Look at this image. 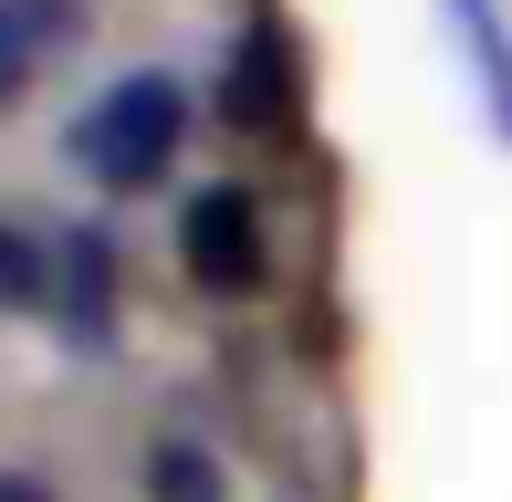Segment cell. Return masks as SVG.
Instances as JSON below:
<instances>
[{
	"instance_id": "cell-1",
	"label": "cell",
	"mask_w": 512,
	"mask_h": 502,
	"mask_svg": "<svg viewBox=\"0 0 512 502\" xmlns=\"http://www.w3.org/2000/svg\"><path fill=\"white\" fill-rule=\"evenodd\" d=\"M178 136H189V95L168 74H126L74 116V168H95L105 189H147L178 157Z\"/></svg>"
},
{
	"instance_id": "cell-2",
	"label": "cell",
	"mask_w": 512,
	"mask_h": 502,
	"mask_svg": "<svg viewBox=\"0 0 512 502\" xmlns=\"http://www.w3.org/2000/svg\"><path fill=\"white\" fill-rule=\"evenodd\" d=\"M178 251H189V283L199 293H251V283H262V210H251L241 189H199Z\"/></svg>"
},
{
	"instance_id": "cell-3",
	"label": "cell",
	"mask_w": 512,
	"mask_h": 502,
	"mask_svg": "<svg viewBox=\"0 0 512 502\" xmlns=\"http://www.w3.org/2000/svg\"><path fill=\"white\" fill-rule=\"evenodd\" d=\"M293 105H304V84H293V42L262 21V32L230 53V116H241V126H293Z\"/></svg>"
},
{
	"instance_id": "cell-4",
	"label": "cell",
	"mask_w": 512,
	"mask_h": 502,
	"mask_svg": "<svg viewBox=\"0 0 512 502\" xmlns=\"http://www.w3.org/2000/svg\"><path fill=\"white\" fill-rule=\"evenodd\" d=\"M74 32V0H0V105H21V84L63 53Z\"/></svg>"
},
{
	"instance_id": "cell-5",
	"label": "cell",
	"mask_w": 512,
	"mask_h": 502,
	"mask_svg": "<svg viewBox=\"0 0 512 502\" xmlns=\"http://www.w3.org/2000/svg\"><path fill=\"white\" fill-rule=\"evenodd\" d=\"M147 492H157V502H220V471H209L189 440H157V461H147Z\"/></svg>"
},
{
	"instance_id": "cell-6",
	"label": "cell",
	"mask_w": 512,
	"mask_h": 502,
	"mask_svg": "<svg viewBox=\"0 0 512 502\" xmlns=\"http://www.w3.org/2000/svg\"><path fill=\"white\" fill-rule=\"evenodd\" d=\"M460 32H471V53H481V84H492V116L512 126V42L492 32V11H481V0H460Z\"/></svg>"
},
{
	"instance_id": "cell-7",
	"label": "cell",
	"mask_w": 512,
	"mask_h": 502,
	"mask_svg": "<svg viewBox=\"0 0 512 502\" xmlns=\"http://www.w3.org/2000/svg\"><path fill=\"white\" fill-rule=\"evenodd\" d=\"M42 293H53V251H32L21 231H0V304H42Z\"/></svg>"
},
{
	"instance_id": "cell-8",
	"label": "cell",
	"mask_w": 512,
	"mask_h": 502,
	"mask_svg": "<svg viewBox=\"0 0 512 502\" xmlns=\"http://www.w3.org/2000/svg\"><path fill=\"white\" fill-rule=\"evenodd\" d=\"M74 335L105 346V241H74Z\"/></svg>"
},
{
	"instance_id": "cell-9",
	"label": "cell",
	"mask_w": 512,
	"mask_h": 502,
	"mask_svg": "<svg viewBox=\"0 0 512 502\" xmlns=\"http://www.w3.org/2000/svg\"><path fill=\"white\" fill-rule=\"evenodd\" d=\"M0 502H53L42 482H21V471H0Z\"/></svg>"
}]
</instances>
